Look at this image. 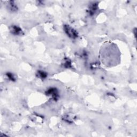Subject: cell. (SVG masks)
Here are the masks:
<instances>
[{"instance_id": "6da1fadb", "label": "cell", "mask_w": 137, "mask_h": 137, "mask_svg": "<svg viewBox=\"0 0 137 137\" xmlns=\"http://www.w3.org/2000/svg\"><path fill=\"white\" fill-rule=\"evenodd\" d=\"M64 31L65 32L66 34L69 36L70 38L72 39H76L78 37V33L77 32L72 29L71 27L68 26H65L64 27Z\"/></svg>"}, {"instance_id": "7a4b0ae2", "label": "cell", "mask_w": 137, "mask_h": 137, "mask_svg": "<svg viewBox=\"0 0 137 137\" xmlns=\"http://www.w3.org/2000/svg\"><path fill=\"white\" fill-rule=\"evenodd\" d=\"M47 94L48 95L51 96V97L54 99H56L58 97V92L56 90V89L50 88L47 91Z\"/></svg>"}, {"instance_id": "3957f363", "label": "cell", "mask_w": 137, "mask_h": 137, "mask_svg": "<svg viewBox=\"0 0 137 137\" xmlns=\"http://www.w3.org/2000/svg\"><path fill=\"white\" fill-rule=\"evenodd\" d=\"M10 31L12 32V33L16 35H18L21 33V29L17 26H13L11 27Z\"/></svg>"}, {"instance_id": "277c9868", "label": "cell", "mask_w": 137, "mask_h": 137, "mask_svg": "<svg viewBox=\"0 0 137 137\" xmlns=\"http://www.w3.org/2000/svg\"><path fill=\"white\" fill-rule=\"evenodd\" d=\"M38 74L39 75V78H45L47 77V74L43 71H39Z\"/></svg>"}]
</instances>
